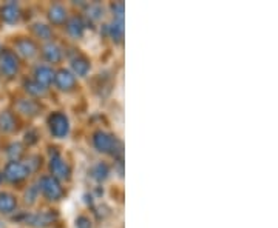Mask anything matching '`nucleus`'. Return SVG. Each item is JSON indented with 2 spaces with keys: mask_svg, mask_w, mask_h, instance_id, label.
I'll return each instance as SVG.
<instances>
[{
  "mask_svg": "<svg viewBox=\"0 0 278 228\" xmlns=\"http://www.w3.org/2000/svg\"><path fill=\"white\" fill-rule=\"evenodd\" d=\"M49 126H51V131L57 137H62L68 131V121L64 114H54L49 119Z\"/></svg>",
  "mask_w": 278,
  "mask_h": 228,
  "instance_id": "nucleus-1",
  "label": "nucleus"
},
{
  "mask_svg": "<svg viewBox=\"0 0 278 228\" xmlns=\"http://www.w3.org/2000/svg\"><path fill=\"white\" fill-rule=\"evenodd\" d=\"M42 191H44V194L49 199H57L62 194L61 187H59L53 177H44V179H42Z\"/></svg>",
  "mask_w": 278,
  "mask_h": 228,
  "instance_id": "nucleus-2",
  "label": "nucleus"
},
{
  "mask_svg": "<svg viewBox=\"0 0 278 228\" xmlns=\"http://www.w3.org/2000/svg\"><path fill=\"white\" fill-rule=\"evenodd\" d=\"M5 176H6V179H10V181H20L27 176V168H25V165H22L20 162H11L6 167Z\"/></svg>",
  "mask_w": 278,
  "mask_h": 228,
  "instance_id": "nucleus-3",
  "label": "nucleus"
},
{
  "mask_svg": "<svg viewBox=\"0 0 278 228\" xmlns=\"http://www.w3.org/2000/svg\"><path fill=\"white\" fill-rule=\"evenodd\" d=\"M0 68H2V73H5L6 76H11L17 71V63H16V59L13 54L5 53L0 57Z\"/></svg>",
  "mask_w": 278,
  "mask_h": 228,
  "instance_id": "nucleus-4",
  "label": "nucleus"
},
{
  "mask_svg": "<svg viewBox=\"0 0 278 228\" xmlns=\"http://www.w3.org/2000/svg\"><path fill=\"white\" fill-rule=\"evenodd\" d=\"M95 142H96V147L100 151H110L116 145V139L108 136V134H104V133H99L95 139Z\"/></svg>",
  "mask_w": 278,
  "mask_h": 228,
  "instance_id": "nucleus-5",
  "label": "nucleus"
},
{
  "mask_svg": "<svg viewBox=\"0 0 278 228\" xmlns=\"http://www.w3.org/2000/svg\"><path fill=\"white\" fill-rule=\"evenodd\" d=\"M16 208V199L10 194H0V211L2 213H13Z\"/></svg>",
  "mask_w": 278,
  "mask_h": 228,
  "instance_id": "nucleus-6",
  "label": "nucleus"
},
{
  "mask_svg": "<svg viewBox=\"0 0 278 228\" xmlns=\"http://www.w3.org/2000/svg\"><path fill=\"white\" fill-rule=\"evenodd\" d=\"M57 85L61 87V90H70V88H73V85H74V76L70 74V73H66V71L59 73V76H57Z\"/></svg>",
  "mask_w": 278,
  "mask_h": 228,
  "instance_id": "nucleus-7",
  "label": "nucleus"
},
{
  "mask_svg": "<svg viewBox=\"0 0 278 228\" xmlns=\"http://www.w3.org/2000/svg\"><path fill=\"white\" fill-rule=\"evenodd\" d=\"M51 170L59 177H66V176H68V168H66L65 162H62V160L59 159V157H54L51 160Z\"/></svg>",
  "mask_w": 278,
  "mask_h": 228,
  "instance_id": "nucleus-8",
  "label": "nucleus"
},
{
  "mask_svg": "<svg viewBox=\"0 0 278 228\" xmlns=\"http://www.w3.org/2000/svg\"><path fill=\"white\" fill-rule=\"evenodd\" d=\"M2 15H3V19H5L6 22H10V23L16 22V20H17V17H19V10H17V6H14V5H6Z\"/></svg>",
  "mask_w": 278,
  "mask_h": 228,
  "instance_id": "nucleus-9",
  "label": "nucleus"
},
{
  "mask_svg": "<svg viewBox=\"0 0 278 228\" xmlns=\"http://www.w3.org/2000/svg\"><path fill=\"white\" fill-rule=\"evenodd\" d=\"M37 79L39 82H44V83H48L53 80V73L49 68H47V66H42V68L37 70Z\"/></svg>",
  "mask_w": 278,
  "mask_h": 228,
  "instance_id": "nucleus-10",
  "label": "nucleus"
},
{
  "mask_svg": "<svg viewBox=\"0 0 278 228\" xmlns=\"http://www.w3.org/2000/svg\"><path fill=\"white\" fill-rule=\"evenodd\" d=\"M23 44H25V46H20V45H19L20 53L25 54V56H28V57H31L33 54L36 53V51H34V46H33V44H30V42H23Z\"/></svg>",
  "mask_w": 278,
  "mask_h": 228,
  "instance_id": "nucleus-11",
  "label": "nucleus"
},
{
  "mask_svg": "<svg viewBox=\"0 0 278 228\" xmlns=\"http://www.w3.org/2000/svg\"><path fill=\"white\" fill-rule=\"evenodd\" d=\"M2 123H5V125H2V128H5V130H13L14 121H13V117H11L10 114H3V116H2Z\"/></svg>",
  "mask_w": 278,
  "mask_h": 228,
  "instance_id": "nucleus-12",
  "label": "nucleus"
},
{
  "mask_svg": "<svg viewBox=\"0 0 278 228\" xmlns=\"http://www.w3.org/2000/svg\"><path fill=\"white\" fill-rule=\"evenodd\" d=\"M48 54H49V61H59V59H61V53H57L59 49H57V46H54V45H49L48 48Z\"/></svg>",
  "mask_w": 278,
  "mask_h": 228,
  "instance_id": "nucleus-13",
  "label": "nucleus"
}]
</instances>
